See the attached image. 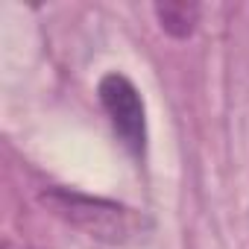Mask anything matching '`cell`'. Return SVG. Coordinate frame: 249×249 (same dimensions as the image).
Returning <instances> with one entry per match:
<instances>
[{"label":"cell","instance_id":"cell-1","mask_svg":"<svg viewBox=\"0 0 249 249\" xmlns=\"http://www.w3.org/2000/svg\"><path fill=\"white\" fill-rule=\"evenodd\" d=\"M41 202L65 223L106 243H129L144 234V217L138 211L100 196H85L68 188H50L41 194Z\"/></svg>","mask_w":249,"mask_h":249},{"label":"cell","instance_id":"cell-2","mask_svg":"<svg viewBox=\"0 0 249 249\" xmlns=\"http://www.w3.org/2000/svg\"><path fill=\"white\" fill-rule=\"evenodd\" d=\"M100 103L111 120L114 132L120 135L123 147L135 156H144L147 147V114H144V100L132 79L123 73H106L97 85Z\"/></svg>","mask_w":249,"mask_h":249},{"label":"cell","instance_id":"cell-3","mask_svg":"<svg viewBox=\"0 0 249 249\" xmlns=\"http://www.w3.org/2000/svg\"><path fill=\"white\" fill-rule=\"evenodd\" d=\"M156 15H159L164 33H170L173 38H188L196 30L199 6H194V3H159Z\"/></svg>","mask_w":249,"mask_h":249}]
</instances>
